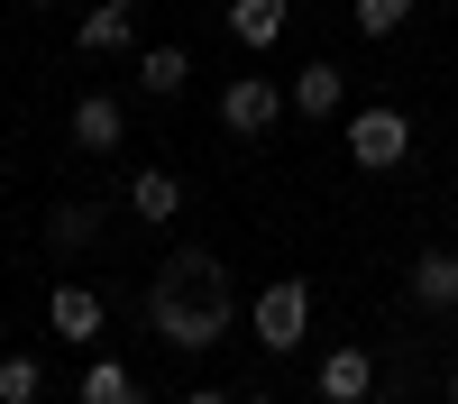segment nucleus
<instances>
[{"label": "nucleus", "mask_w": 458, "mask_h": 404, "mask_svg": "<svg viewBox=\"0 0 458 404\" xmlns=\"http://www.w3.org/2000/svg\"><path fill=\"white\" fill-rule=\"evenodd\" d=\"M147 322H157L165 349H220L229 322H239V304H229V285H220V257L211 248H174L165 276L147 285Z\"/></svg>", "instance_id": "obj_1"}, {"label": "nucleus", "mask_w": 458, "mask_h": 404, "mask_svg": "<svg viewBox=\"0 0 458 404\" xmlns=\"http://www.w3.org/2000/svg\"><path fill=\"white\" fill-rule=\"evenodd\" d=\"M412 157V120L394 101H367V110H349V166L358 175H394Z\"/></svg>", "instance_id": "obj_2"}, {"label": "nucleus", "mask_w": 458, "mask_h": 404, "mask_svg": "<svg viewBox=\"0 0 458 404\" xmlns=\"http://www.w3.org/2000/svg\"><path fill=\"white\" fill-rule=\"evenodd\" d=\"M248 331H257V349H276V358L302 349V331H312V285H302V276H276V285L248 304Z\"/></svg>", "instance_id": "obj_3"}, {"label": "nucleus", "mask_w": 458, "mask_h": 404, "mask_svg": "<svg viewBox=\"0 0 458 404\" xmlns=\"http://www.w3.org/2000/svg\"><path fill=\"white\" fill-rule=\"evenodd\" d=\"M284 120V83H266V73H229V92H220V129L229 138H266Z\"/></svg>", "instance_id": "obj_4"}, {"label": "nucleus", "mask_w": 458, "mask_h": 404, "mask_svg": "<svg viewBox=\"0 0 458 404\" xmlns=\"http://www.w3.org/2000/svg\"><path fill=\"white\" fill-rule=\"evenodd\" d=\"M101 322H110V313H101V294H92V285H55V294H47V331H55V340L92 349V340H101Z\"/></svg>", "instance_id": "obj_5"}, {"label": "nucleus", "mask_w": 458, "mask_h": 404, "mask_svg": "<svg viewBox=\"0 0 458 404\" xmlns=\"http://www.w3.org/2000/svg\"><path fill=\"white\" fill-rule=\"evenodd\" d=\"M120 138H129L120 92H83V101H73V147H83V157H110Z\"/></svg>", "instance_id": "obj_6"}, {"label": "nucleus", "mask_w": 458, "mask_h": 404, "mask_svg": "<svg viewBox=\"0 0 458 404\" xmlns=\"http://www.w3.org/2000/svg\"><path fill=\"white\" fill-rule=\"evenodd\" d=\"M339 101H349V73H339L330 56H312V64H302L293 83H284V110H302V120H330Z\"/></svg>", "instance_id": "obj_7"}, {"label": "nucleus", "mask_w": 458, "mask_h": 404, "mask_svg": "<svg viewBox=\"0 0 458 404\" xmlns=\"http://www.w3.org/2000/svg\"><path fill=\"white\" fill-rule=\"evenodd\" d=\"M376 395V358L358 349V340H339L330 358H321V404H367Z\"/></svg>", "instance_id": "obj_8"}, {"label": "nucleus", "mask_w": 458, "mask_h": 404, "mask_svg": "<svg viewBox=\"0 0 458 404\" xmlns=\"http://www.w3.org/2000/svg\"><path fill=\"white\" fill-rule=\"evenodd\" d=\"M412 304L422 313H458V248H422L412 257Z\"/></svg>", "instance_id": "obj_9"}, {"label": "nucleus", "mask_w": 458, "mask_h": 404, "mask_svg": "<svg viewBox=\"0 0 458 404\" xmlns=\"http://www.w3.org/2000/svg\"><path fill=\"white\" fill-rule=\"evenodd\" d=\"M129 211L165 230V220L183 211V175H174V166H138V175H129Z\"/></svg>", "instance_id": "obj_10"}, {"label": "nucleus", "mask_w": 458, "mask_h": 404, "mask_svg": "<svg viewBox=\"0 0 458 404\" xmlns=\"http://www.w3.org/2000/svg\"><path fill=\"white\" fill-rule=\"evenodd\" d=\"M73 404H147V386L129 377L120 358H92V349H83V377H73Z\"/></svg>", "instance_id": "obj_11"}, {"label": "nucleus", "mask_w": 458, "mask_h": 404, "mask_svg": "<svg viewBox=\"0 0 458 404\" xmlns=\"http://www.w3.org/2000/svg\"><path fill=\"white\" fill-rule=\"evenodd\" d=\"M284 19H293V0H229V37L239 47H276Z\"/></svg>", "instance_id": "obj_12"}, {"label": "nucleus", "mask_w": 458, "mask_h": 404, "mask_svg": "<svg viewBox=\"0 0 458 404\" xmlns=\"http://www.w3.org/2000/svg\"><path fill=\"white\" fill-rule=\"evenodd\" d=\"M129 37H138V10H120V0H101V10H92L83 28H73V47H83V56H120Z\"/></svg>", "instance_id": "obj_13"}, {"label": "nucleus", "mask_w": 458, "mask_h": 404, "mask_svg": "<svg viewBox=\"0 0 458 404\" xmlns=\"http://www.w3.org/2000/svg\"><path fill=\"white\" fill-rule=\"evenodd\" d=\"M183 73H193V56H183V47H147V56H138V92H165V101H174Z\"/></svg>", "instance_id": "obj_14"}, {"label": "nucleus", "mask_w": 458, "mask_h": 404, "mask_svg": "<svg viewBox=\"0 0 458 404\" xmlns=\"http://www.w3.org/2000/svg\"><path fill=\"white\" fill-rule=\"evenodd\" d=\"M101 239V211L92 202H55L47 211V248H92Z\"/></svg>", "instance_id": "obj_15"}, {"label": "nucleus", "mask_w": 458, "mask_h": 404, "mask_svg": "<svg viewBox=\"0 0 458 404\" xmlns=\"http://www.w3.org/2000/svg\"><path fill=\"white\" fill-rule=\"evenodd\" d=\"M412 10H422V0H349V28L358 37H376V47H386V37L412 19Z\"/></svg>", "instance_id": "obj_16"}, {"label": "nucleus", "mask_w": 458, "mask_h": 404, "mask_svg": "<svg viewBox=\"0 0 458 404\" xmlns=\"http://www.w3.org/2000/svg\"><path fill=\"white\" fill-rule=\"evenodd\" d=\"M37 395H47V367H37L28 349H10L0 358V404H37Z\"/></svg>", "instance_id": "obj_17"}, {"label": "nucleus", "mask_w": 458, "mask_h": 404, "mask_svg": "<svg viewBox=\"0 0 458 404\" xmlns=\"http://www.w3.org/2000/svg\"><path fill=\"white\" fill-rule=\"evenodd\" d=\"M183 404H229V395H220V386H193V395H183Z\"/></svg>", "instance_id": "obj_18"}, {"label": "nucleus", "mask_w": 458, "mask_h": 404, "mask_svg": "<svg viewBox=\"0 0 458 404\" xmlns=\"http://www.w3.org/2000/svg\"><path fill=\"white\" fill-rule=\"evenodd\" d=\"M120 10H157V0H120Z\"/></svg>", "instance_id": "obj_19"}, {"label": "nucleus", "mask_w": 458, "mask_h": 404, "mask_svg": "<svg viewBox=\"0 0 458 404\" xmlns=\"http://www.w3.org/2000/svg\"><path fill=\"white\" fill-rule=\"evenodd\" d=\"M28 10H55V0H28Z\"/></svg>", "instance_id": "obj_20"}, {"label": "nucleus", "mask_w": 458, "mask_h": 404, "mask_svg": "<svg viewBox=\"0 0 458 404\" xmlns=\"http://www.w3.org/2000/svg\"><path fill=\"white\" fill-rule=\"evenodd\" d=\"M449 404H458V377H449Z\"/></svg>", "instance_id": "obj_21"}, {"label": "nucleus", "mask_w": 458, "mask_h": 404, "mask_svg": "<svg viewBox=\"0 0 458 404\" xmlns=\"http://www.w3.org/2000/svg\"><path fill=\"white\" fill-rule=\"evenodd\" d=\"M257 404H266V395H257Z\"/></svg>", "instance_id": "obj_22"}]
</instances>
